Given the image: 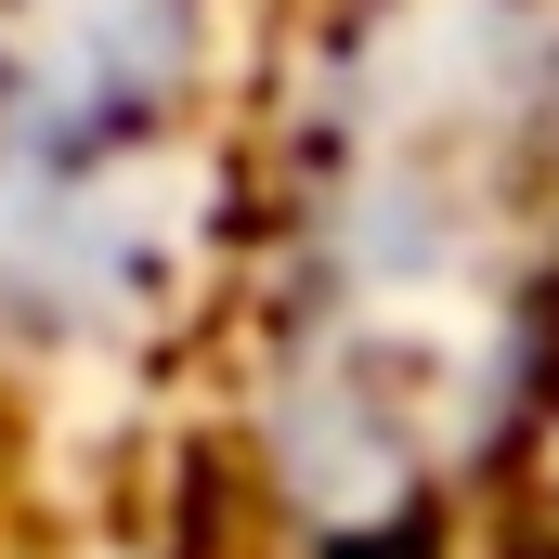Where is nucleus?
Instances as JSON below:
<instances>
[{"label":"nucleus","mask_w":559,"mask_h":559,"mask_svg":"<svg viewBox=\"0 0 559 559\" xmlns=\"http://www.w3.org/2000/svg\"><path fill=\"white\" fill-rule=\"evenodd\" d=\"M235 261L222 0H0V404L143 391Z\"/></svg>","instance_id":"obj_2"},{"label":"nucleus","mask_w":559,"mask_h":559,"mask_svg":"<svg viewBox=\"0 0 559 559\" xmlns=\"http://www.w3.org/2000/svg\"><path fill=\"white\" fill-rule=\"evenodd\" d=\"M248 481L286 559H442L559 391V0H365L248 195Z\"/></svg>","instance_id":"obj_1"}]
</instances>
